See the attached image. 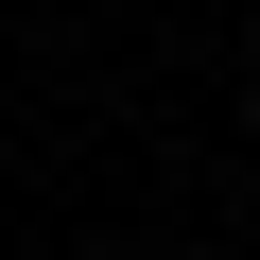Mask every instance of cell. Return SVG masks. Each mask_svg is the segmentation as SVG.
Wrapping results in <instances>:
<instances>
[{
  "label": "cell",
  "mask_w": 260,
  "mask_h": 260,
  "mask_svg": "<svg viewBox=\"0 0 260 260\" xmlns=\"http://www.w3.org/2000/svg\"><path fill=\"white\" fill-rule=\"evenodd\" d=\"M243 121H260V70H243Z\"/></svg>",
  "instance_id": "cell-1"
}]
</instances>
